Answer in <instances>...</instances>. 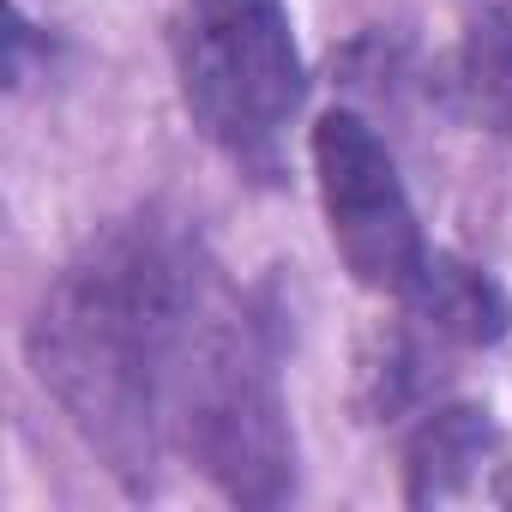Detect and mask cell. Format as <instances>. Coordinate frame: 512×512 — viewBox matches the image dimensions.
Returning <instances> with one entry per match:
<instances>
[{
    "instance_id": "obj_1",
    "label": "cell",
    "mask_w": 512,
    "mask_h": 512,
    "mask_svg": "<svg viewBox=\"0 0 512 512\" xmlns=\"http://www.w3.org/2000/svg\"><path fill=\"white\" fill-rule=\"evenodd\" d=\"M217 296L199 241L163 217L115 223L43 296L31 326L37 374L133 488L157 476L175 440V380Z\"/></svg>"
},
{
    "instance_id": "obj_6",
    "label": "cell",
    "mask_w": 512,
    "mask_h": 512,
    "mask_svg": "<svg viewBox=\"0 0 512 512\" xmlns=\"http://www.w3.org/2000/svg\"><path fill=\"white\" fill-rule=\"evenodd\" d=\"M494 440H500V434H494L488 410H476V404L434 410V416L416 428V440H410V500H416V506H434V500L464 494V488L482 476Z\"/></svg>"
},
{
    "instance_id": "obj_4",
    "label": "cell",
    "mask_w": 512,
    "mask_h": 512,
    "mask_svg": "<svg viewBox=\"0 0 512 512\" xmlns=\"http://www.w3.org/2000/svg\"><path fill=\"white\" fill-rule=\"evenodd\" d=\"M314 175H320V205H326L332 241L344 253V266L356 272V284H368L380 296H404L428 260V247H422L410 193H404L398 163L380 145V133L350 109L320 115Z\"/></svg>"
},
{
    "instance_id": "obj_7",
    "label": "cell",
    "mask_w": 512,
    "mask_h": 512,
    "mask_svg": "<svg viewBox=\"0 0 512 512\" xmlns=\"http://www.w3.org/2000/svg\"><path fill=\"white\" fill-rule=\"evenodd\" d=\"M464 85H470V97H476L482 115H494V121L512 127V25H506L500 13H488V19L470 31Z\"/></svg>"
},
{
    "instance_id": "obj_5",
    "label": "cell",
    "mask_w": 512,
    "mask_h": 512,
    "mask_svg": "<svg viewBox=\"0 0 512 512\" xmlns=\"http://www.w3.org/2000/svg\"><path fill=\"white\" fill-rule=\"evenodd\" d=\"M404 302L446 344H494L512 326L506 290L482 266H464V260H452V253H428L422 272H416V284L404 290Z\"/></svg>"
},
{
    "instance_id": "obj_3",
    "label": "cell",
    "mask_w": 512,
    "mask_h": 512,
    "mask_svg": "<svg viewBox=\"0 0 512 512\" xmlns=\"http://www.w3.org/2000/svg\"><path fill=\"white\" fill-rule=\"evenodd\" d=\"M181 97L241 169H272L302 103V55L284 0H187L175 25Z\"/></svg>"
},
{
    "instance_id": "obj_2",
    "label": "cell",
    "mask_w": 512,
    "mask_h": 512,
    "mask_svg": "<svg viewBox=\"0 0 512 512\" xmlns=\"http://www.w3.org/2000/svg\"><path fill=\"white\" fill-rule=\"evenodd\" d=\"M175 440L193 464L241 506H272L290 494V428L272 356L229 296L199 320L175 380Z\"/></svg>"
}]
</instances>
